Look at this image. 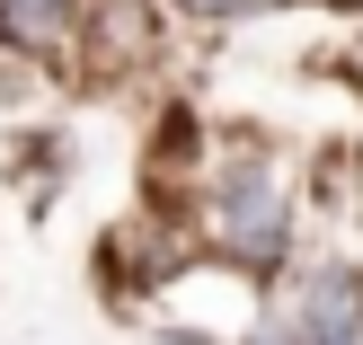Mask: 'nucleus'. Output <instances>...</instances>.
I'll use <instances>...</instances> for the list:
<instances>
[{
  "label": "nucleus",
  "instance_id": "nucleus-1",
  "mask_svg": "<svg viewBox=\"0 0 363 345\" xmlns=\"http://www.w3.org/2000/svg\"><path fill=\"white\" fill-rule=\"evenodd\" d=\"M222 230H230V239H240L248 248V257H275V230H284V204H275V186H266V177L257 169H248V177H230V195H222Z\"/></svg>",
  "mask_w": 363,
  "mask_h": 345
},
{
  "label": "nucleus",
  "instance_id": "nucleus-2",
  "mask_svg": "<svg viewBox=\"0 0 363 345\" xmlns=\"http://www.w3.org/2000/svg\"><path fill=\"white\" fill-rule=\"evenodd\" d=\"M186 9H204V18H257V9H275V0H186Z\"/></svg>",
  "mask_w": 363,
  "mask_h": 345
}]
</instances>
